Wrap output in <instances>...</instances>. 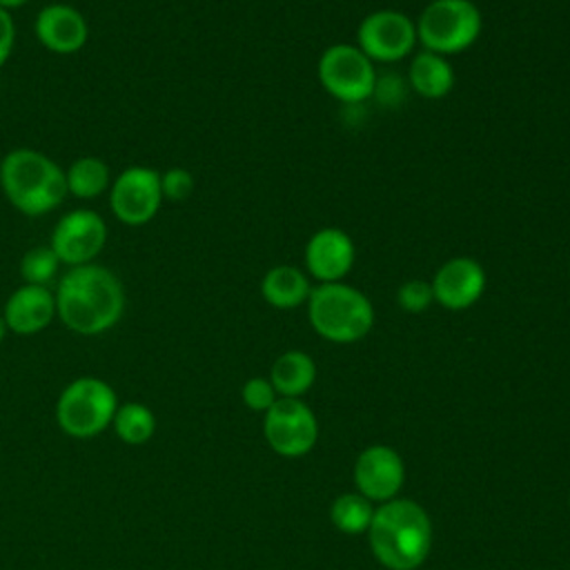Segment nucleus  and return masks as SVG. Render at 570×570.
I'll return each mask as SVG.
<instances>
[{
  "label": "nucleus",
  "instance_id": "1",
  "mask_svg": "<svg viewBox=\"0 0 570 570\" xmlns=\"http://www.w3.org/2000/svg\"><path fill=\"white\" fill-rule=\"evenodd\" d=\"M56 314L76 334L96 336L111 330L125 312L120 278L96 263L71 267L56 287Z\"/></svg>",
  "mask_w": 570,
  "mask_h": 570
},
{
  "label": "nucleus",
  "instance_id": "2",
  "mask_svg": "<svg viewBox=\"0 0 570 570\" xmlns=\"http://www.w3.org/2000/svg\"><path fill=\"white\" fill-rule=\"evenodd\" d=\"M367 541L379 563L390 570L419 568L432 548V521L412 499L381 503L370 521Z\"/></svg>",
  "mask_w": 570,
  "mask_h": 570
},
{
  "label": "nucleus",
  "instance_id": "3",
  "mask_svg": "<svg viewBox=\"0 0 570 570\" xmlns=\"http://www.w3.org/2000/svg\"><path fill=\"white\" fill-rule=\"evenodd\" d=\"M0 187L24 216H42L67 198L65 169L47 154L18 147L0 163Z\"/></svg>",
  "mask_w": 570,
  "mask_h": 570
},
{
  "label": "nucleus",
  "instance_id": "4",
  "mask_svg": "<svg viewBox=\"0 0 570 570\" xmlns=\"http://www.w3.org/2000/svg\"><path fill=\"white\" fill-rule=\"evenodd\" d=\"M305 305L312 330L330 343H356L374 325L372 301L345 281L316 283Z\"/></svg>",
  "mask_w": 570,
  "mask_h": 570
},
{
  "label": "nucleus",
  "instance_id": "5",
  "mask_svg": "<svg viewBox=\"0 0 570 570\" xmlns=\"http://www.w3.org/2000/svg\"><path fill=\"white\" fill-rule=\"evenodd\" d=\"M483 29V18L472 0H430L416 20L419 45L439 56L470 49Z\"/></svg>",
  "mask_w": 570,
  "mask_h": 570
},
{
  "label": "nucleus",
  "instance_id": "6",
  "mask_svg": "<svg viewBox=\"0 0 570 570\" xmlns=\"http://www.w3.org/2000/svg\"><path fill=\"white\" fill-rule=\"evenodd\" d=\"M118 401L109 383L96 376L71 381L56 403V419L65 434L89 439L100 434L116 414Z\"/></svg>",
  "mask_w": 570,
  "mask_h": 570
},
{
  "label": "nucleus",
  "instance_id": "7",
  "mask_svg": "<svg viewBox=\"0 0 570 570\" xmlns=\"http://www.w3.org/2000/svg\"><path fill=\"white\" fill-rule=\"evenodd\" d=\"M316 73L323 89L345 105H358L376 91L374 62L356 45H330L318 58Z\"/></svg>",
  "mask_w": 570,
  "mask_h": 570
},
{
  "label": "nucleus",
  "instance_id": "8",
  "mask_svg": "<svg viewBox=\"0 0 570 570\" xmlns=\"http://www.w3.org/2000/svg\"><path fill=\"white\" fill-rule=\"evenodd\" d=\"M416 45V22L396 9H376L367 13L356 29V47L372 62H399L407 58Z\"/></svg>",
  "mask_w": 570,
  "mask_h": 570
},
{
  "label": "nucleus",
  "instance_id": "9",
  "mask_svg": "<svg viewBox=\"0 0 570 570\" xmlns=\"http://www.w3.org/2000/svg\"><path fill=\"white\" fill-rule=\"evenodd\" d=\"M263 432L267 445L276 454L296 459L316 445L318 421L305 401L278 396L265 412Z\"/></svg>",
  "mask_w": 570,
  "mask_h": 570
},
{
  "label": "nucleus",
  "instance_id": "10",
  "mask_svg": "<svg viewBox=\"0 0 570 570\" xmlns=\"http://www.w3.org/2000/svg\"><path fill=\"white\" fill-rule=\"evenodd\" d=\"M163 203L160 174L151 167H127L109 187V205L114 216L131 227L149 223Z\"/></svg>",
  "mask_w": 570,
  "mask_h": 570
},
{
  "label": "nucleus",
  "instance_id": "11",
  "mask_svg": "<svg viewBox=\"0 0 570 570\" xmlns=\"http://www.w3.org/2000/svg\"><path fill=\"white\" fill-rule=\"evenodd\" d=\"M107 243V225L94 209H73L65 214L53 232L49 247L56 252L60 263L78 267L94 263Z\"/></svg>",
  "mask_w": 570,
  "mask_h": 570
},
{
  "label": "nucleus",
  "instance_id": "12",
  "mask_svg": "<svg viewBox=\"0 0 570 570\" xmlns=\"http://www.w3.org/2000/svg\"><path fill=\"white\" fill-rule=\"evenodd\" d=\"M434 303L450 312L472 307L485 292L488 276L483 265L470 256L448 258L430 281Z\"/></svg>",
  "mask_w": 570,
  "mask_h": 570
},
{
  "label": "nucleus",
  "instance_id": "13",
  "mask_svg": "<svg viewBox=\"0 0 570 570\" xmlns=\"http://www.w3.org/2000/svg\"><path fill=\"white\" fill-rule=\"evenodd\" d=\"M405 481L401 454L390 445H370L354 461V483L358 494L370 501L396 499Z\"/></svg>",
  "mask_w": 570,
  "mask_h": 570
},
{
  "label": "nucleus",
  "instance_id": "14",
  "mask_svg": "<svg viewBox=\"0 0 570 570\" xmlns=\"http://www.w3.org/2000/svg\"><path fill=\"white\" fill-rule=\"evenodd\" d=\"M305 272L316 283H338L354 267L356 247L347 232L338 227H323L305 243Z\"/></svg>",
  "mask_w": 570,
  "mask_h": 570
},
{
  "label": "nucleus",
  "instance_id": "15",
  "mask_svg": "<svg viewBox=\"0 0 570 570\" xmlns=\"http://www.w3.org/2000/svg\"><path fill=\"white\" fill-rule=\"evenodd\" d=\"M33 29L42 47L60 56L80 51L89 36L85 16L76 7L65 2L42 7L40 13L36 16Z\"/></svg>",
  "mask_w": 570,
  "mask_h": 570
},
{
  "label": "nucleus",
  "instance_id": "16",
  "mask_svg": "<svg viewBox=\"0 0 570 570\" xmlns=\"http://www.w3.org/2000/svg\"><path fill=\"white\" fill-rule=\"evenodd\" d=\"M56 316V296L49 287L40 285H22L18 287L4 305L2 318L9 332L20 336H29L42 332Z\"/></svg>",
  "mask_w": 570,
  "mask_h": 570
},
{
  "label": "nucleus",
  "instance_id": "17",
  "mask_svg": "<svg viewBox=\"0 0 570 570\" xmlns=\"http://www.w3.org/2000/svg\"><path fill=\"white\" fill-rule=\"evenodd\" d=\"M312 287L307 272L294 265H276L261 278V294L276 309H294L307 303Z\"/></svg>",
  "mask_w": 570,
  "mask_h": 570
},
{
  "label": "nucleus",
  "instance_id": "18",
  "mask_svg": "<svg viewBox=\"0 0 570 570\" xmlns=\"http://www.w3.org/2000/svg\"><path fill=\"white\" fill-rule=\"evenodd\" d=\"M410 87L425 100H441L454 87V69L445 56L421 49L407 69Z\"/></svg>",
  "mask_w": 570,
  "mask_h": 570
},
{
  "label": "nucleus",
  "instance_id": "19",
  "mask_svg": "<svg viewBox=\"0 0 570 570\" xmlns=\"http://www.w3.org/2000/svg\"><path fill=\"white\" fill-rule=\"evenodd\" d=\"M269 381L278 396L301 399L316 381V363L303 350H287L274 361Z\"/></svg>",
  "mask_w": 570,
  "mask_h": 570
},
{
  "label": "nucleus",
  "instance_id": "20",
  "mask_svg": "<svg viewBox=\"0 0 570 570\" xmlns=\"http://www.w3.org/2000/svg\"><path fill=\"white\" fill-rule=\"evenodd\" d=\"M109 178V165L98 156H80L65 169L67 194L82 200L105 194Z\"/></svg>",
  "mask_w": 570,
  "mask_h": 570
},
{
  "label": "nucleus",
  "instance_id": "21",
  "mask_svg": "<svg viewBox=\"0 0 570 570\" xmlns=\"http://www.w3.org/2000/svg\"><path fill=\"white\" fill-rule=\"evenodd\" d=\"M374 508L372 501L358 492H343L330 505V519L334 528L343 534L367 532Z\"/></svg>",
  "mask_w": 570,
  "mask_h": 570
},
{
  "label": "nucleus",
  "instance_id": "22",
  "mask_svg": "<svg viewBox=\"0 0 570 570\" xmlns=\"http://www.w3.org/2000/svg\"><path fill=\"white\" fill-rule=\"evenodd\" d=\"M114 430L120 441L127 445H142L147 443L156 432V419L151 410L142 403H125L116 407L114 414Z\"/></svg>",
  "mask_w": 570,
  "mask_h": 570
},
{
  "label": "nucleus",
  "instance_id": "23",
  "mask_svg": "<svg viewBox=\"0 0 570 570\" xmlns=\"http://www.w3.org/2000/svg\"><path fill=\"white\" fill-rule=\"evenodd\" d=\"M58 265H60V258L56 256V252L49 245H40V247H31L22 256L20 274L27 285L49 287V283L58 272Z\"/></svg>",
  "mask_w": 570,
  "mask_h": 570
},
{
  "label": "nucleus",
  "instance_id": "24",
  "mask_svg": "<svg viewBox=\"0 0 570 570\" xmlns=\"http://www.w3.org/2000/svg\"><path fill=\"white\" fill-rule=\"evenodd\" d=\"M396 303H399V307L405 309L407 314H421V312H425V309L434 303V294H432L430 281H421V278H410V281H405V283L396 289Z\"/></svg>",
  "mask_w": 570,
  "mask_h": 570
},
{
  "label": "nucleus",
  "instance_id": "25",
  "mask_svg": "<svg viewBox=\"0 0 570 570\" xmlns=\"http://www.w3.org/2000/svg\"><path fill=\"white\" fill-rule=\"evenodd\" d=\"M240 396H243V403L254 412H267L274 405V401L278 399L272 381L263 379V376L247 379L240 390Z\"/></svg>",
  "mask_w": 570,
  "mask_h": 570
},
{
  "label": "nucleus",
  "instance_id": "26",
  "mask_svg": "<svg viewBox=\"0 0 570 570\" xmlns=\"http://www.w3.org/2000/svg\"><path fill=\"white\" fill-rule=\"evenodd\" d=\"M160 191L163 198L180 203L194 191V176L183 167H171L160 174Z\"/></svg>",
  "mask_w": 570,
  "mask_h": 570
},
{
  "label": "nucleus",
  "instance_id": "27",
  "mask_svg": "<svg viewBox=\"0 0 570 570\" xmlns=\"http://www.w3.org/2000/svg\"><path fill=\"white\" fill-rule=\"evenodd\" d=\"M13 40H16V27H13V18L11 11L0 7V67L7 62V58L11 56L13 49Z\"/></svg>",
  "mask_w": 570,
  "mask_h": 570
},
{
  "label": "nucleus",
  "instance_id": "28",
  "mask_svg": "<svg viewBox=\"0 0 570 570\" xmlns=\"http://www.w3.org/2000/svg\"><path fill=\"white\" fill-rule=\"evenodd\" d=\"M27 0H0V7L2 9H7V11H11V9H18V7H22Z\"/></svg>",
  "mask_w": 570,
  "mask_h": 570
},
{
  "label": "nucleus",
  "instance_id": "29",
  "mask_svg": "<svg viewBox=\"0 0 570 570\" xmlns=\"http://www.w3.org/2000/svg\"><path fill=\"white\" fill-rule=\"evenodd\" d=\"M7 332H9V327H7V323H4V318H2V314H0V341L7 336Z\"/></svg>",
  "mask_w": 570,
  "mask_h": 570
},
{
  "label": "nucleus",
  "instance_id": "30",
  "mask_svg": "<svg viewBox=\"0 0 570 570\" xmlns=\"http://www.w3.org/2000/svg\"><path fill=\"white\" fill-rule=\"evenodd\" d=\"M568 501H570V497H568Z\"/></svg>",
  "mask_w": 570,
  "mask_h": 570
}]
</instances>
